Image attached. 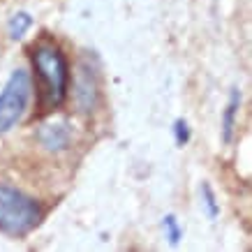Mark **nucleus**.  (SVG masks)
<instances>
[{
	"instance_id": "obj_7",
	"label": "nucleus",
	"mask_w": 252,
	"mask_h": 252,
	"mask_svg": "<svg viewBox=\"0 0 252 252\" xmlns=\"http://www.w3.org/2000/svg\"><path fill=\"white\" fill-rule=\"evenodd\" d=\"M32 23L35 21H32V16L28 12H14L7 21V35L12 39H21L32 28Z\"/></svg>"
},
{
	"instance_id": "obj_9",
	"label": "nucleus",
	"mask_w": 252,
	"mask_h": 252,
	"mask_svg": "<svg viewBox=\"0 0 252 252\" xmlns=\"http://www.w3.org/2000/svg\"><path fill=\"white\" fill-rule=\"evenodd\" d=\"M201 201H204V208H206V215L211 220H215L220 215V204H218V197H215L213 188L208 183H201Z\"/></svg>"
},
{
	"instance_id": "obj_3",
	"label": "nucleus",
	"mask_w": 252,
	"mask_h": 252,
	"mask_svg": "<svg viewBox=\"0 0 252 252\" xmlns=\"http://www.w3.org/2000/svg\"><path fill=\"white\" fill-rule=\"evenodd\" d=\"M32 95V81L26 69H14L9 74L5 88L0 91V134H7L16 127L28 111Z\"/></svg>"
},
{
	"instance_id": "obj_4",
	"label": "nucleus",
	"mask_w": 252,
	"mask_h": 252,
	"mask_svg": "<svg viewBox=\"0 0 252 252\" xmlns=\"http://www.w3.org/2000/svg\"><path fill=\"white\" fill-rule=\"evenodd\" d=\"M74 99H77V107L81 111H93L97 107V99H99L97 79H95V72L88 69L86 65L79 67L77 84H74Z\"/></svg>"
},
{
	"instance_id": "obj_5",
	"label": "nucleus",
	"mask_w": 252,
	"mask_h": 252,
	"mask_svg": "<svg viewBox=\"0 0 252 252\" xmlns=\"http://www.w3.org/2000/svg\"><path fill=\"white\" fill-rule=\"evenodd\" d=\"M37 141L49 153H65L72 146V132L65 123H44L37 130Z\"/></svg>"
},
{
	"instance_id": "obj_2",
	"label": "nucleus",
	"mask_w": 252,
	"mask_h": 252,
	"mask_svg": "<svg viewBox=\"0 0 252 252\" xmlns=\"http://www.w3.org/2000/svg\"><path fill=\"white\" fill-rule=\"evenodd\" d=\"M42 220V208L32 197L14 185L0 183V231L21 238L31 234Z\"/></svg>"
},
{
	"instance_id": "obj_1",
	"label": "nucleus",
	"mask_w": 252,
	"mask_h": 252,
	"mask_svg": "<svg viewBox=\"0 0 252 252\" xmlns=\"http://www.w3.org/2000/svg\"><path fill=\"white\" fill-rule=\"evenodd\" d=\"M32 65L44 86V104L49 109L61 107L69 91L67 58L56 44H37L32 49Z\"/></svg>"
},
{
	"instance_id": "obj_8",
	"label": "nucleus",
	"mask_w": 252,
	"mask_h": 252,
	"mask_svg": "<svg viewBox=\"0 0 252 252\" xmlns=\"http://www.w3.org/2000/svg\"><path fill=\"white\" fill-rule=\"evenodd\" d=\"M162 229H164V238L169 241V245H178L181 243V238H183V227H181V222L176 218L174 213H167L162 218Z\"/></svg>"
},
{
	"instance_id": "obj_6",
	"label": "nucleus",
	"mask_w": 252,
	"mask_h": 252,
	"mask_svg": "<svg viewBox=\"0 0 252 252\" xmlns=\"http://www.w3.org/2000/svg\"><path fill=\"white\" fill-rule=\"evenodd\" d=\"M238 111H241V91L238 88H231L229 99H227V107L222 111V144L229 146L234 141V134H236V123H238Z\"/></svg>"
},
{
	"instance_id": "obj_10",
	"label": "nucleus",
	"mask_w": 252,
	"mask_h": 252,
	"mask_svg": "<svg viewBox=\"0 0 252 252\" xmlns=\"http://www.w3.org/2000/svg\"><path fill=\"white\" fill-rule=\"evenodd\" d=\"M171 132H174V141L176 146H188L190 144V139H192V130H190V125H188V121L185 118H176L174 121V127H171Z\"/></svg>"
}]
</instances>
